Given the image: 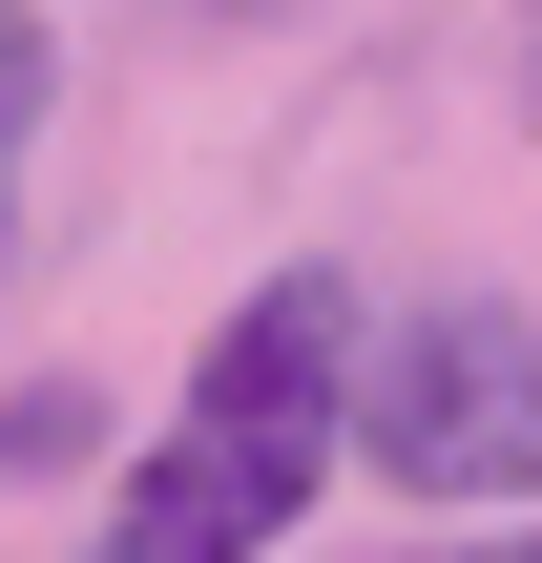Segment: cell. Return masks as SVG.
Segmentation results:
<instances>
[{"label": "cell", "instance_id": "3", "mask_svg": "<svg viewBox=\"0 0 542 563\" xmlns=\"http://www.w3.org/2000/svg\"><path fill=\"white\" fill-rule=\"evenodd\" d=\"M21 125H42V21L0 0V167H21Z\"/></svg>", "mask_w": 542, "mask_h": 563}, {"label": "cell", "instance_id": "4", "mask_svg": "<svg viewBox=\"0 0 542 563\" xmlns=\"http://www.w3.org/2000/svg\"><path fill=\"white\" fill-rule=\"evenodd\" d=\"M439 563H542V522H501V543H439Z\"/></svg>", "mask_w": 542, "mask_h": 563}, {"label": "cell", "instance_id": "1", "mask_svg": "<svg viewBox=\"0 0 542 563\" xmlns=\"http://www.w3.org/2000/svg\"><path fill=\"white\" fill-rule=\"evenodd\" d=\"M355 292L334 272H272V292H230V334H209V376H188V418L125 460V501H104V563H272L292 543V501H313V460L355 439Z\"/></svg>", "mask_w": 542, "mask_h": 563}, {"label": "cell", "instance_id": "2", "mask_svg": "<svg viewBox=\"0 0 542 563\" xmlns=\"http://www.w3.org/2000/svg\"><path fill=\"white\" fill-rule=\"evenodd\" d=\"M355 460L397 501H542V313L439 292L418 334L355 355Z\"/></svg>", "mask_w": 542, "mask_h": 563}]
</instances>
